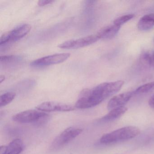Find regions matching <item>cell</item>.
<instances>
[{
	"mask_svg": "<svg viewBox=\"0 0 154 154\" xmlns=\"http://www.w3.org/2000/svg\"><path fill=\"white\" fill-rule=\"evenodd\" d=\"M122 81L103 83L91 89L82 90L75 103V108L86 109L97 106L118 92L124 85Z\"/></svg>",
	"mask_w": 154,
	"mask_h": 154,
	"instance_id": "1",
	"label": "cell"
},
{
	"mask_svg": "<svg viewBox=\"0 0 154 154\" xmlns=\"http://www.w3.org/2000/svg\"><path fill=\"white\" fill-rule=\"evenodd\" d=\"M140 132V130L137 127L127 126L103 135L100 139V142L103 144L117 143L133 138L139 135Z\"/></svg>",
	"mask_w": 154,
	"mask_h": 154,
	"instance_id": "2",
	"label": "cell"
},
{
	"mask_svg": "<svg viewBox=\"0 0 154 154\" xmlns=\"http://www.w3.org/2000/svg\"><path fill=\"white\" fill-rule=\"evenodd\" d=\"M49 115L38 110H28L14 115L13 121L21 123L40 124L45 123L49 119Z\"/></svg>",
	"mask_w": 154,
	"mask_h": 154,
	"instance_id": "3",
	"label": "cell"
},
{
	"mask_svg": "<svg viewBox=\"0 0 154 154\" xmlns=\"http://www.w3.org/2000/svg\"><path fill=\"white\" fill-rule=\"evenodd\" d=\"M82 129L69 127L58 135L51 143L50 149L56 150L63 147L82 132Z\"/></svg>",
	"mask_w": 154,
	"mask_h": 154,
	"instance_id": "4",
	"label": "cell"
},
{
	"mask_svg": "<svg viewBox=\"0 0 154 154\" xmlns=\"http://www.w3.org/2000/svg\"><path fill=\"white\" fill-rule=\"evenodd\" d=\"M31 29V26L28 24L20 25L14 29L5 33L0 38L1 46L9 43L16 42L26 35Z\"/></svg>",
	"mask_w": 154,
	"mask_h": 154,
	"instance_id": "5",
	"label": "cell"
},
{
	"mask_svg": "<svg viewBox=\"0 0 154 154\" xmlns=\"http://www.w3.org/2000/svg\"><path fill=\"white\" fill-rule=\"evenodd\" d=\"M70 56L71 54L68 53L51 55L32 61L30 66L33 67H41L57 64L66 61Z\"/></svg>",
	"mask_w": 154,
	"mask_h": 154,
	"instance_id": "6",
	"label": "cell"
},
{
	"mask_svg": "<svg viewBox=\"0 0 154 154\" xmlns=\"http://www.w3.org/2000/svg\"><path fill=\"white\" fill-rule=\"evenodd\" d=\"M100 39L97 35H91L77 39L68 40L60 44L58 48L64 49H75L88 46Z\"/></svg>",
	"mask_w": 154,
	"mask_h": 154,
	"instance_id": "7",
	"label": "cell"
},
{
	"mask_svg": "<svg viewBox=\"0 0 154 154\" xmlns=\"http://www.w3.org/2000/svg\"><path fill=\"white\" fill-rule=\"evenodd\" d=\"M36 109L41 111L48 112H69L75 109V106L57 102L47 101L42 103L38 105Z\"/></svg>",
	"mask_w": 154,
	"mask_h": 154,
	"instance_id": "8",
	"label": "cell"
},
{
	"mask_svg": "<svg viewBox=\"0 0 154 154\" xmlns=\"http://www.w3.org/2000/svg\"><path fill=\"white\" fill-rule=\"evenodd\" d=\"M134 94L133 92H127L118 94L112 97L108 103V109L111 110L118 107L124 106L131 99Z\"/></svg>",
	"mask_w": 154,
	"mask_h": 154,
	"instance_id": "9",
	"label": "cell"
},
{
	"mask_svg": "<svg viewBox=\"0 0 154 154\" xmlns=\"http://www.w3.org/2000/svg\"><path fill=\"white\" fill-rule=\"evenodd\" d=\"M120 28L114 24L107 26L101 29L96 35L100 39H111L118 34Z\"/></svg>",
	"mask_w": 154,
	"mask_h": 154,
	"instance_id": "10",
	"label": "cell"
},
{
	"mask_svg": "<svg viewBox=\"0 0 154 154\" xmlns=\"http://www.w3.org/2000/svg\"><path fill=\"white\" fill-rule=\"evenodd\" d=\"M25 145L20 139H16L6 146L3 154H20L24 149Z\"/></svg>",
	"mask_w": 154,
	"mask_h": 154,
	"instance_id": "11",
	"label": "cell"
},
{
	"mask_svg": "<svg viewBox=\"0 0 154 154\" xmlns=\"http://www.w3.org/2000/svg\"><path fill=\"white\" fill-rule=\"evenodd\" d=\"M154 26V13L148 14L141 18L138 23V28L141 31H147Z\"/></svg>",
	"mask_w": 154,
	"mask_h": 154,
	"instance_id": "12",
	"label": "cell"
},
{
	"mask_svg": "<svg viewBox=\"0 0 154 154\" xmlns=\"http://www.w3.org/2000/svg\"><path fill=\"white\" fill-rule=\"evenodd\" d=\"M127 110H128V108L125 106H122V107L115 108L111 110L108 114L102 117L101 120L104 121H110L114 120L121 117L127 111Z\"/></svg>",
	"mask_w": 154,
	"mask_h": 154,
	"instance_id": "13",
	"label": "cell"
},
{
	"mask_svg": "<svg viewBox=\"0 0 154 154\" xmlns=\"http://www.w3.org/2000/svg\"><path fill=\"white\" fill-rule=\"evenodd\" d=\"M23 58L22 57L18 55L2 56L0 58L1 65L5 66H11L16 65L21 63Z\"/></svg>",
	"mask_w": 154,
	"mask_h": 154,
	"instance_id": "14",
	"label": "cell"
},
{
	"mask_svg": "<svg viewBox=\"0 0 154 154\" xmlns=\"http://www.w3.org/2000/svg\"><path fill=\"white\" fill-rule=\"evenodd\" d=\"M16 93L14 92H8L0 96V107H2L9 104L15 99Z\"/></svg>",
	"mask_w": 154,
	"mask_h": 154,
	"instance_id": "15",
	"label": "cell"
},
{
	"mask_svg": "<svg viewBox=\"0 0 154 154\" xmlns=\"http://www.w3.org/2000/svg\"><path fill=\"white\" fill-rule=\"evenodd\" d=\"M140 63L144 68H149L153 65L152 55L148 52H143L140 55L139 59Z\"/></svg>",
	"mask_w": 154,
	"mask_h": 154,
	"instance_id": "16",
	"label": "cell"
},
{
	"mask_svg": "<svg viewBox=\"0 0 154 154\" xmlns=\"http://www.w3.org/2000/svg\"><path fill=\"white\" fill-rule=\"evenodd\" d=\"M154 89V82H150L138 87L134 92V94H143L148 93Z\"/></svg>",
	"mask_w": 154,
	"mask_h": 154,
	"instance_id": "17",
	"label": "cell"
},
{
	"mask_svg": "<svg viewBox=\"0 0 154 154\" xmlns=\"http://www.w3.org/2000/svg\"><path fill=\"white\" fill-rule=\"evenodd\" d=\"M134 17V15L133 14H128L122 16L115 20L113 22V24L116 26H121L122 25L132 19Z\"/></svg>",
	"mask_w": 154,
	"mask_h": 154,
	"instance_id": "18",
	"label": "cell"
},
{
	"mask_svg": "<svg viewBox=\"0 0 154 154\" xmlns=\"http://www.w3.org/2000/svg\"><path fill=\"white\" fill-rule=\"evenodd\" d=\"M54 2V1L52 0H41L38 2V4L39 7H44L46 5L52 4Z\"/></svg>",
	"mask_w": 154,
	"mask_h": 154,
	"instance_id": "19",
	"label": "cell"
},
{
	"mask_svg": "<svg viewBox=\"0 0 154 154\" xmlns=\"http://www.w3.org/2000/svg\"><path fill=\"white\" fill-rule=\"evenodd\" d=\"M148 104L151 108L154 109V94L149 100Z\"/></svg>",
	"mask_w": 154,
	"mask_h": 154,
	"instance_id": "20",
	"label": "cell"
},
{
	"mask_svg": "<svg viewBox=\"0 0 154 154\" xmlns=\"http://www.w3.org/2000/svg\"><path fill=\"white\" fill-rule=\"evenodd\" d=\"M6 77L4 75H1L0 76V83H2L3 81H5Z\"/></svg>",
	"mask_w": 154,
	"mask_h": 154,
	"instance_id": "21",
	"label": "cell"
},
{
	"mask_svg": "<svg viewBox=\"0 0 154 154\" xmlns=\"http://www.w3.org/2000/svg\"><path fill=\"white\" fill-rule=\"evenodd\" d=\"M152 55V61H153V64L154 65V52H153Z\"/></svg>",
	"mask_w": 154,
	"mask_h": 154,
	"instance_id": "22",
	"label": "cell"
}]
</instances>
